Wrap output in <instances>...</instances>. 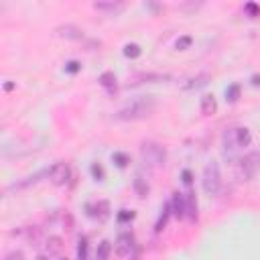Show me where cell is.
I'll use <instances>...</instances> for the list:
<instances>
[{
  "mask_svg": "<svg viewBox=\"0 0 260 260\" xmlns=\"http://www.w3.org/2000/svg\"><path fill=\"white\" fill-rule=\"evenodd\" d=\"M181 177H183V183H185L187 187H191V183H193V175H191V171L185 169V171L181 173Z\"/></svg>",
  "mask_w": 260,
  "mask_h": 260,
  "instance_id": "obj_31",
  "label": "cell"
},
{
  "mask_svg": "<svg viewBox=\"0 0 260 260\" xmlns=\"http://www.w3.org/2000/svg\"><path fill=\"white\" fill-rule=\"evenodd\" d=\"M134 191H136V195H138L140 199H144V197L148 195V185H146V181H144L140 175L134 177Z\"/></svg>",
  "mask_w": 260,
  "mask_h": 260,
  "instance_id": "obj_18",
  "label": "cell"
},
{
  "mask_svg": "<svg viewBox=\"0 0 260 260\" xmlns=\"http://www.w3.org/2000/svg\"><path fill=\"white\" fill-rule=\"evenodd\" d=\"M140 156H142L144 165L156 169V167H162V165H165V160H167V150H165L162 144L152 142V140H146V142L140 144Z\"/></svg>",
  "mask_w": 260,
  "mask_h": 260,
  "instance_id": "obj_3",
  "label": "cell"
},
{
  "mask_svg": "<svg viewBox=\"0 0 260 260\" xmlns=\"http://www.w3.org/2000/svg\"><path fill=\"white\" fill-rule=\"evenodd\" d=\"M37 260H49V258H47V256H39Z\"/></svg>",
  "mask_w": 260,
  "mask_h": 260,
  "instance_id": "obj_34",
  "label": "cell"
},
{
  "mask_svg": "<svg viewBox=\"0 0 260 260\" xmlns=\"http://www.w3.org/2000/svg\"><path fill=\"white\" fill-rule=\"evenodd\" d=\"M134 250V236L132 234H120L116 240V254L118 256H130Z\"/></svg>",
  "mask_w": 260,
  "mask_h": 260,
  "instance_id": "obj_8",
  "label": "cell"
},
{
  "mask_svg": "<svg viewBox=\"0 0 260 260\" xmlns=\"http://www.w3.org/2000/svg\"><path fill=\"white\" fill-rule=\"evenodd\" d=\"M252 83H254V85H260V77H258V75H252Z\"/></svg>",
  "mask_w": 260,
  "mask_h": 260,
  "instance_id": "obj_33",
  "label": "cell"
},
{
  "mask_svg": "<svg viewBox=\"0 0 260 260\" xmlns=\"http://www.w3.org/2000/svg\"><path fill=\"white\" fill-rule=\"evenodd\" d=\"M171 213H173L177 219H183V217H185V195H183V193H173V199H171Z\"/></svg>",
  "mask_w": 260,
  "mask_h": 260,
  "instance_id": "obj_12",
  "label": "cell"
},
{
  "mask_svg": "<svg viewBox=\"0 0 260 260\" xmlns=\"http://www.w3.org/2000/svg\"><path fill=\"white\" fill-rule=\"evenodd\" d=\"M136 79H140L138 83H142V81L152 83V81H165V79H169V75H162V73H140Z\"/></svg>",
  "mask_w": 260,
  "mask_h": 260,
  "instance_id": "obj_19",
  "label": "cell"
},
{
  "mask_svg": "<svg viewBox=\"0 0 260 260\" xmlns=\"http://www.w3.org/2000/svg\"><path fill=\"white\" fill-rule=\"evenodd\" d=\"M124 55H126L128 59H138V57L142 55V49H140V45H136V43H128V45L124 47Z\"/></svg>",
  "mask_w": 260,
  "mask_h": 260,
  "instance_id": "obj_21",
  "label": "cell"
},
{
  "mask_svg": "<svg viewBox=\"0 0 260 260\" xmlns=\"http://www.w3.org/2000/svg\"><path fill=\"white\" fill-rule=\"evenodd\" d=\"M77 260H87V238L81 236L77 242Z\"/></svg>",
  "mask_w": 260,
  "mask_h": 260,
  "instance_id": "obj_22",
  "label": "cell"
},
{
  "mask_svg": "<svg viewBox=\"0 0 260 260\" xmlns=\"http://www.w3.org/2000/svg\"><path fill=\"white\" fill-rule=\"evenodd\" d=\"M203 191L207 195H217L221 189V175H219V167L217 162H209L203 169V179H201Z\"/></svg>",
  "mask_w": 260,
  "mask_h": 260,
  "instance_id": "obj_4",
  "label": "cell"
},
{
  "mask_svg": "<svg viewBox=\"0 0 260 260\" xmlns=\"http://www.w3.org/2000/svg\"><path fill=\"white\" fill-rule=\"evenodd\" d=\"M217 112V102L213 95H203L201 98V114L203 116H213Z\"/></svg>",
  "mask_w": 260,
  "mask_h": 260,
  "instance_id": "obj_15",
  "label": "cell"
},
{
  "mask_svg": "<svg viewBox=\"0 0 260 260\" xmlns=\"http://www.w3.org/2000/svg\"><path fill=\"white\" fill-rule=\"evenodd\" d=\"M112 160H114L120 169H124V167L130 162V156H128L126 152H114V154H112Z\"/></svg>",
  "mask_w": 260,
  "mask_h": 260,
  "instance_id": "obj_24",
  "label": "cell"
},
{
  "mask_svg": "<svg viewBox=\"0 0 260 260\" xmlns=\"http://www.w3.org/2000/svg\"><path fill=\"white\" fill-rule=\"evenodd\" d=\"M89 171H91V175H93V179H95V181H104L106 173H104V167H102V165L93 162V165L89 167Z\"/></svg>",
  "mask_w": 260,
  "mask_h": 260,
  "instance_id": "obj_26",
  "label": "cell"
},
{
  "mask_svg": "<svg viewBox=\"0 0 260 260\" xmlns=\"http://www.w3.org/2000/svg\"><path fill=\"white\" fill-rule=\"evenodd\" d=\"M43 177H49V169H43V171H39V173H35V175H28V177H24L22 181H16V183H12V185L6 189V193H12V191H20V189H26V187H30V185L39 183Z\"/></svg>",
  "mask_w": 260,
  "mask_h": 260,
  "instance_id": "obj_7",
  "label": "cell"
},
{
  "mask_svg": "<svg viewBox=\"0 0 260 260\" xmlns=\"http://www.w3.org/2000/svg\"><path fill=\"white\" fill-rule=\"evenodd\" d=\"M57 35H59V37H63V39H69V41H83V39H85L83 30H81V28H77V26H73V24L59 26V28H57Z\"/></svg>",
  "mask_w": 260,
  "mask_h": 260,
  "instance_id": "obj_10",
  "label": "cell"
},
{
  "mask_svg": "<svg viewBox=\"0 0 260 260\" xmlns=\"http://www.w3.org/2000/svg\"><path fill=\"white\" fill-rule=\"evenodd\" d=\"M189 45H191V37H181V39L177 41V49H179V51H185Z\"/></svg>",
  "mask_w": 260,
  "mask_h": 260,
  "instance_id": "obj_29",
  "label": "cell"
},
{
  "mask_svg": "<svg viewBox=\"0 0 260 260\" xmlns=\"http://www.w3.org/2000/svg\"><path fill=\"white\" fill-rule=\"evenodd\" d=\"M252 142V134L246 126H238V128H230L223 132V146L225 150H238V148H246Z\"/></svg>",
  "mask_w": 260,
  "mask_h": 260,
  "instance_id": "obj_2",
  "label": "cell"
},
{
  "mask_svg": "<svg viewBox=\"0 0 260 260\" xmlns=\"http://www.w3.org/2000/svg\"><path fill=\"white\" fill-rule=\"evenodd\" d=\"M156 108V100L154 95H142L134 102H130L128 106H124L122 110L116 112L118 120H144L148 118Z\"/></svg>",
  "mask_w": 260,
  "mask_h": 260,
  "instance_id": "obj_1",
  "label": "cell"
},
{
  "mask_svg": "<svg viewBox=\"0 0 260 260\" xmlns=\"http://www.w3.org/2000/svg\"><path fill=\"white\" fill-rule=\"evenodd\" d=\"M49 179L57 187L67 185L69 179H71V167L67 162H55L53 167H49Z\"/></svg>",
  "mask_w": 260,
  "mask_h": 260,
  "instance_id": "obj_5",
  "label": "cell"
},
{
  "mask_svg": "<svg viewBox=\"0 0 260 260\" xmlns=\"http://www.w3.org/2000/svg\"><path fill=\"white\" fill-rule=\"evenodd\" d=\"M260 156L256 154V152H252V154H246L242 160H240V175H242V179H246V181H250L254 175H256V167H258V160Z\"/></svg>",
  "mask_w": 260,
  "mask_h": 260,
  "instance_id": "obj_6",
  "label": "cell"
},
{
  "mask_svg": "<svg viewBox=\"0 0 260 260\" xmlns=\"http://www.w3.org/2000/svg\"><path fill=\"white\" fill-rule=\"evenodd\" d=\"M87 215L93 217V219H100V221L108 219V215H110V203H108V201L89 203V205H87Z\"/></svg>",
  "mask_w": 260,
  "mask_h": 260,
  "instance_id": "obj_9",
  "label": "cell"
},
{
  "mask_svg": "<svg viewBox=\"0 0 260 260\" xmlns=\"http://www.w3.org/2000/svg\"><path fill=\"white\" fill-rule=\"evenodd\" d=\"M225 98H228L230 102H236V100L240 98V85H238V83L230 85V87L225 89Z\"/></svg>",
  "mask_w": 260,
  "mask_h": 260,
  "instance_id": "obj_25",
  "label": "cell"
},
{
  "mask_svg": "<svg viewBox=\"0 0 260 260\" xmlns=\"http://www.w3.org/2000/svg\"><path fill=\"white\" fill-rule=\"evenodd\" d=\"M185 217L189 221H195L197 219V197L193 191H187L185 193Z\"/></svg>",
  "mask_w": 260,
  "mask_h": 260,
  "instance_id": "obj_11",
  "label": "cell"
},
{
  "mask_svg": "<svg viewBox=\"0 0 260 260\" xmlns=\"http://www.w3.org/2000/svg\"><path fill=\"white\" fill-rule=\"evenodd\" d=\"M160 211H162V213H160V217H158V221H156V232H160V230L167 225V219H169V213H171V203H167Z\"/></svg>",
  "mask_w": 260,
  "mask_h": 260,
  "instance_id": "obj_23",
  "label": "cell"
},
{
  "mask_svg": "<svg viewBox=\"0 0 260 260\" xmlns=\"http://www.w3.org/2000/svg\"><path fill=\"white\" fill-rule=\"evenodd\" d=\"M244 10H246V14H248L250 18L260 16V6H258V4H254V2H248V4L244 6Z\"/></svg>",
  "mask_w": 260,
  "mask_h": 260,
  "instance_id": "obj_27",
  "label": "cell"
},
{
  "mask_svg": "<svg viewBox=\"0 0 260 260\" xmlns=\"http://www.w3.org/2000/svg\"><path fill=\"white\" fill-rule=\"evenodd\" d=\"M61 260H67V258H61Z\"/></svg>",
  "mask_w": 260,
  "mask_h": 260,
  "instance_id": "obj_35",
  "label": "cell"
},
{
  "mask_svg": "<svg viewBox=\"0 0 260 260\" xmlns=\"http://www.w3.org/2000/svg\"><path fill=\"white\" fill-rule=\"evenodd\" d=\"M130 219H134V211H128V209H122L120 213H118V221H130Z\"/></svg>",
  "mask_w": 260,
  "mask_h": 260,
  "instance_id": "obj_28",
  "label": "cell"
},
{
  "mask_svg": "<svg viewBox=\"0 0 260 260\" xmlns=\"http://www.w3.org/2000/svg\"><path fill=\"white\" fill-rule=\"evenodd\" d=\"M110 252H112V244L108 240H102L98 244V248H95V260H108Z\"/></svg>",
  "mask_w": 260,
  "mask_h": 260,
  "instance_id": "obj_16",
  "label": "cell"
},
{
  "mask_svg": "<svg viewBox=\"0 0 260 260\" xmlns=\"http://www.w3.org/2000/svg\"><path fill=\"white\" fill-rule=\"evenodd\" d=\"M4 260H24V256H22V252H18V250H14V252H10Z\"/></svg>",
  "mask_w": 260,
  "mask_h": 260,
  "instance_id": "obj_32",
  "label": "cell"
},
{
  "mask_svg": "<svg viewBox=\"0 0 260 260\" xmlns=\"http://www.w3.org/2000/svg\"><path fill=\"white\" fill-rule=\"evenodd\" d=\"M61 248H63V242H61L59 236H51V238L47 240V250H49V254H59Z\"/></svg>",
  "mask_w": 260,
  "mask_h": 260,
  "instance_id": "obj_20",
  "label": "cell"
},
{
  "mask_svg": "<svg viewBox=\"0 0 260 260\" xmlns=\"http://www.w3.org/2000/svg\"><path fill=\"white\" fill-rule=\"evenodd\" d=\"M93 8L100 12H108V14H118L124 10L122 2H93Z\"/></svg>",
  "mask_w": 260,
  "mask_h": 260,
  "instance_id": "obj_13",
  "label": "cell"
},
{
  "mask_svg": "<svg viewBox=\"0 0 260 260\" xmlns=\"http://www.w3.org/2000/svg\"><path fill=\"white\" fill-rule=\"evenodd\" d=\"M81 69V65L77 63V61H69L67 65H65V71H69V73H77Z\"/></svg>",
  "mask_w": 260,
  "mask_h": 260,
  "instance_id": "obj_30",
  "label": "cell"
},
{
  "mask_svg": "<svg viewBox=\"0 0 260 260\" xmlns=\"http://www.w3.org/2000/svg\"><path fill=\"white\" fill-rule=\"evenodd\" d=\"M207 83H209V75H207V73H201V75L189 77V79L183 83V89H199V87H205Z\"/></svg>",
  "mask_w": 260,
  "mask_h": 260,
  "instance_id": "obj_14",
  "label": "cell"
},
{
  "mask_svg": "<svg viewBox=\"0 0 260 260\" xmlns=\"http://www.w3.org/2000/svg\"><path fill=\"white\" fill-rule=\"evenodd\" d=\"M100 83H102L108 91H114V89H116V75H114L112 71H106V73L100 75Z\"/></svg>",
  "mask_w": 260,
  "mask_h": 260,
  "instance_id": "obj_17",
  "label": "cell"
}]
</instances>
